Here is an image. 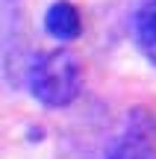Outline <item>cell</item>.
Masks as SVG:
<instances>
[{"label": "cell", "mask_w": 156, "mask_h": 159, "mask_svg": "<svg viewBox=\"0 0 156 159\" xmlns=\"http://www.w3.org/2000/svg\"><path fill=\"white\" fill-rule=\"evenodd\" d=\"M29 91L47 109H62L77 100L82 89V65L74 50H47L29 65Z\"/></svg>", "instance_id": "cell-1"}, {"label": "cell", "mask_w": 156, "mask_h": 159, "mask_svg": "<svg viewBox=\"0 0 156 159\" xmlns=\"http://www.w3.org/2000/svg\"><path fill=\"white\" fill-rule=\"evenodd\" d=\"M44 30H47V35H53L56 41H74V39H80L82 18H80V12H77V6L68 3V0L50 3L47 12H44Z\"/></svg>", "instance_id": "cell-2"}, {"label": "cell", "mask_w": 156, "mask_h": 159, "mask_svg": "<svg viewBox=\"0 0 156 159\" xmlns=\"http://www.w3.org/2000/svg\"><path fill=\"white\" fill-rule=\"evenodd\" d=\"M136 39L147 62L156 65V0L141 3V9L136 12Z\"/></svg>", "instance_id": "cell-3"}, {"label": "cell", "mask_w": 156, "mask_h": 159, "mask_svg": "<svg viewBox=\"0 0 156 159\" xmlns=\"http://www.w3.org/2000/svg\"><path fill=\"white\" fill-rule=\"evenodd\" d=\"M106 159H156V150L139 139H124V142L112 144Z\"/></svg>", "instance_id": "cell-4"}]
</instances>
